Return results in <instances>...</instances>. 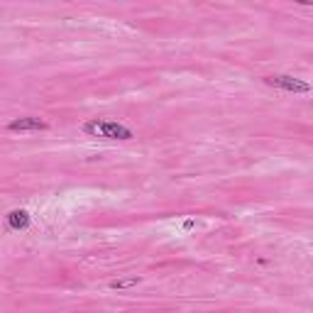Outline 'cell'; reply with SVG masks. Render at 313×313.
Wrapping results in <instances>:
<instances>
[{"label": "cell", "instance_id": "1", "mask_svg": "<svg viewBox=\"0 0 313 313\" xmlns=\"http://www.w3.org/2000/svg\"><path fill=\"white\" fill-rule=\"evenodd\" d=\"M81 130L88 137H100V140H132L135 137V132L127 125L118 123V120H103V118H93V120L83 123Z\"/></svg>", "mask_w": 313, "mask_h": 313}, {"label": "cell", "instance_id": "2", "mask_svg": "<svg viewBox=\"0 0 313 313\" xmlns=\"http://www.w3.org/2000/svg\"><path fill=\"white\" fill-rule=\"evenodd\" d=\"M262 81L267 83V86H272V88L286 91V93H311V83L294 79L289 74H272V76H264Z\"/></svg>", "mask_w": 313, "mask_h": 313}, {"label": "cell", "instance_id": "3", "mask_svg": "<svg viewBox=\"0 0 313 313\" xmlns=\"http://www.w3.org/2000/svg\"><path fill=\"white\" fill-rule=\"evenodd\" d=\"M10 132H40V130H49V123L42 120L37 115H25V118H15L8 123Z\"/></svg>", "mask_w": 313, "mask_h": 313}, {"label": "cell", "instance_id": "4", "mask_svg": "<svg viewBox=\"0 0 313 313\" xmlns=\"http://www.w3.org/2000/svg\"><path fill=\"white\" fill-rule=\"evenodd\" d=\"M29 223H32V216H29L25 208H15V211H10L8 216H5V225H8V230H27Z\"/></svg>", "mask_w": 313, "mask_h": 313}, {"label": "cell", "instance_id": "5", "mask_svg": "<svg viewBox=\"0 0 313 313\" xmlns=\"http://www.w3.org/2000/svg\"><path fill=\"white\" fill-rule=\"evenodd\" d=\"M142 282V276H120V279H113L108 284V289H113V291H123V289H132V286H137Z\"/></svg>", "mask_w": 313, "mask_h": 313}, {"label": "cell", "instance_id": "6", "mask_svg": "<svg viewBox=\"0 0 313 313\" xmlns=\"http://www.w3.org/2000/svg\"><path fill=\"white\" fill-rule=\"evenodd\" d=\"M193 228H196V223H193V220H186V223H184V230H193Z\"/></svg>", "mask_w": 313, "mask_h": 313}]
</instances>
